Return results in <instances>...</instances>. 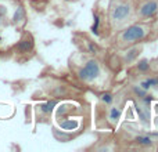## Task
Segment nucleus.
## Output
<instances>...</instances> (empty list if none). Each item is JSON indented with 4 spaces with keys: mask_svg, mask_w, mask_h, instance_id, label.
<instances>
[{
    "mask_svg": "<svg viewBox=\"0 0 158 152\" xmlns=\"http://www.w3.org/2000/svg\"><path fill=\"white\" fill-rule=\"evenodd\" d=\"M25 19V11H24V7L19 6L15 11H14V15H13V22L14 24H21L22 21Z\"/></svg>",
    "mask_w": 158,
    "mask_h": 152,
    "instance_id": "6",
    "label": "nucleus"
},
{
    "mask_svg": "<svg viewBox=\"0 0 158 152\" xmlns=\"http://www.w3.org/2000/svg\"><path fill=\"white\" fill-rule=\"evenodd\" d=\"M119 116H121V111L118 108H111L110 111V119H111L112 123H117L119 120Z\"/></svg>",
    "mask_w": 158,
    "mask_h": 152,
    "instance_id": "10",
    "label": "nucleus"
},
{
    "mask_svg": "<svg viewBox=\"0 0 158 152\" xmlns=\"http://www.w3.org/2000/svg\"><path fill=\"white\" fill-rule=\"evenodd\" d=\"M61 127L67 129V130H72V129H77L78 127V122H71V120H67V122L61 123Z\"/></svg>",
    "mask_w": 158,
    "mask_h": 152,
    "instance_id": "13",
    "label": "nucleus"
},
{
    "mask_svg": "<svg viewBox=\"0 0 158 152\" xmlns=\"http://www.w3.org/2000/svg\"><path fill=\"white\" fill-rule=\"evenodd\" d=\"M136 142L140 145H151L153 144V140L147 136H139V137H136Z\"/></svg>",
    "mask_w": 158,
    "mask_h": 152,
    "instance_id": "11",
    "label": "nucleus"
},
{
    "mask_svg": "<svg viewBox=\"0 0 158 152\" xmlns=\"http://www.w3.org/2000/svg\"><path fill=\"white\" fill-rule=\"evenodd\" d=\"M140 86H142V89H144V90H148V89H151V87H156V86H158V79H156V78L147 79V80L142 82Z\"/></svg>",
    "mask_w": 158,
    "mask_h": 152,
    "instance_id": "7",
    "label": "nucleus"
},
{
    "mask_svg": "<svg viewBox=\"0 0 158 152\" xmlns=\"http://www.w3.org/2000/svg\"><path fill=\"white\" fill-rule=\"evenodd\" d=\"M146 35H147V28L146 26H143V25H132V26H128L119 35V42L121 44H132L144 39Z\"/></svg>",
    "mask_w": 158,
    "mask_h": 152,
    "instance_id": "2",
    "label": "nucleus"
},
{
    "mask_svg": "<svg viewBox=\"0 0 158 152\" xmlns=\"http://www.w3.org/2000/svg\"><path fill=\"white\" fill-rule=\"evenodd\" d=\"M54 104H56L54 101H52V102H46V104H43V105H40V108H42V111H43L44 114H49V112H52Z\"/></svg>",
    "mask_w": 158,
    "mask_h": 152,
    "instance_id": "14",
    "label": "nucleus"
},
{
    "mask_svg": "<svg viewBox=\"0 0 158 152\" xmlns=\"http://www.w3.org/2000/svg\"><path fill=\"white\" fill-rule=\"evenodd\" d=\"M148 68H150V64H148L147 60H142L137 62V69H139V71L146 72V71H148Z\"/></svg>",
    "mask_w": 158,
    "mask_h": 152,
    "instance_id": "12",
    "label": "nucleus"
},
{
    "mask_svg": "<svg viewBox=\"0 0 158 152\" xmlns=\"http://www.w3.org/2000/svg\"><path fill=\"white\" fill-rule=\"evenodd\" d=\"M132 4L126 0H118L114 2L111 6V10H110V17H111V21L114 24H121V22L126 21V19L131 17L132 14Z\"/></svg>",
    "mask_w": 158,
    "mask_h": 152,
    "instance_id": "1",
    "label": "nucleus"
},
{
    "mask_svg": "<svg viewBox=\"0 0 158 152\" xmlns=\"http://www.w3.org/2000/svg\"><path fill=\"white\" fill-rule=\"evenodd\" d=\"M103 101H104V102H107V104L111 102V101H112L111 94H104V95H103Z\"/></svg>",
    "mask_w": 158,
    "mask_h": 152,
    "instance_id": "15",
    "label": "nucleus"
},
{
    "mask_svg": "<svg viewBox=\"0 0 158 152\" xmlns=\"http://www.w3.org/2000/svg\"><path fill=\"white\" fill-rule=\"evenodd\" d=\"M32 47H33V40H32V38L28 35V36H25L24 39H21V40L18 42V44H17L15 49L19 54H25V53L31 51Z\"/></svg>",
    "mask_w": 158,
    "mask_h": 152,
    "instance_id": "5",
    "label": "nucleus"
},
{
    "mask_svg": "<svg viewBox=\"0 0 158 152\" xmlns=\"http://www.w3.org/2000/svg\"><path fill=\"white\" fill-rule=\"evenodd\" d=\"M137 54H139V49H137V47L129 50L128 54H126V57H125V61H126V62H132V61L137 57Z\"/></svg>",
    "mask_w": 158,
    "mask_h": 152,
    "instance_id": "9",
    "label": "nucleus"
},
{
    "mask_svg": "<svg viewBox=\"0 0 158 152\" xmlns=\"http://www.w3.org/2000/svg\"><path fill=\"white\" fill-rule=\"evenodd\" d=\"M100 75V65L96 60H90L79 71V78L83 82H94Z\"/></svg>",
    "mask_w": 158,
    "mask_h": 152,
    "instance_id": "3",
    "label": "nucleus"
},
{
    "mask_svg": "<svg viewBox=\"0 0 158 152\" xmlns=\"http://www.w3.org/2000/svg\"><path fill=\"white\" fill-rule=\"evenodd\" d=\"M6 19H7V7L0 3V29L6 25Z\"/></svg>",
    "mask_w": 158,
    "mask_h": 152,
    "instance_id": "8",
    "label": "nucleus"
},
{
    "mask_svg": "<svg viewBox=\"0 0 158 152\" xmlns=\"http://www.w3.org/2000/svg\"><path fill=\"white\" fill-rule=\"evenodd\" d=\"M157 11H158V3L154 2V0H150V2H146L140 6L139 15L142 18H150V17L156 15Z\"/></svg>",
    "mask_w": 158,
    "mask_h": 152,
    "instance_id": "4",
    "label": "nucleus"
}]
</instances>
